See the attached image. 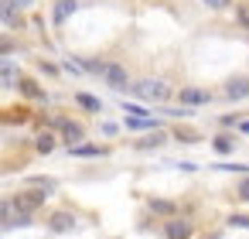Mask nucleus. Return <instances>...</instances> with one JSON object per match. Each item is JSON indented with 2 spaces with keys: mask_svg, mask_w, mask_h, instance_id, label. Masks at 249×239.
<instances>
[{
  "mask_svg": "<svg viewBox=\"0 0 249 239\" xmlns=\"http://www.w3.org/2000/svg\"><path fill=\"white\" fill-rule=\"evenodd\" d=\"M147 205H150V212H154V215H164V219H174V212H178V205H174V202H167V198H150Z\"/></svg>",
  "mask_w": 249,
  "mask_h": 239,
  "instance_id": "nucleus-19",
  "label": "nucleus"
},
{
  "mask_svg": "<svg viewBox=\"0 0 249 239\" xmlns=\"http://www.w3.org/2000/svg\"><path fill=\"white\" fill-rule=\"evenodd\" d=\"M52 127L62 133V140L69 144V147H79V144H86V127L79 123V120H69V116H55L52 120Z\"/></svg>",
  "mask_w": 249,
  "mask_h": 239,
  "instance_id": "nucleus-3",
  "label": "nucleus"
},
{
  "mask_svg": "<svg viewBox=\"0 0 249 239\" xmlns=\"http://www.w3.org/2000/svg\"><path fill=\"white\" fill-rule=\"evenodd\" d=\"M235 21H239L242 31H249V4H246V0H242V4H235Z\"/></svg>",
  "mask_w": 249,
  "mask_h": 239,
  "instance_id": "nucleus-25",
  "label": "nucleus"
},
{
  "mask_svg": "<svg viewBox=\"0 0 249 239\" xmlns=\"http://www.w3.org/2000/svg\"><path fill=\"white\" fill-rule=\"evenodd\" d=\"M14 52H18V41L11 35H0V58H11Z\"/></svg>",
  "mask_w": 249,
  "mask_h": 239,
  "instance_id": "nucleus-24",
  "label": "nucleus"
},
{
  "mask_svg": "<svg viewBox=\"0 0 249 239\" xmlns=\"http://www.w3.org/2000/svg\"><path fill=\"white\" fill-rule=\"evenodd\" d=\"M45 198H48V191H41V188H21L11 202H14V212H21V215H35V212L45 205Z\"/></svg>",
  "mask_w": 249,
  "mask_h": 239,
  "instance_id": "nucleus-2",
  "label": "nucleus"
},
{
  "mask_svg": "<svg viewBox=\"0 0 249 239\" xmlns=\"http://www.w3.org/2000/svg\"><path fill=\"white\" fill-rule=\"evenodd\" d=\"M48 229L52 232H69V229H75V215L72 212H52L48 215Z\"/></svg>",
  "mask_w": 249,
  "mask_h": 239,
  "instance_id": "nucleus-13",
  "label": "nucleus"
},
{
  "mask_svg": "<svg viewBox=\"0 0 249 239\" xmlns=\"http://www.w3.org/2000/svg\"><path fill=\"white\" fill-rule=\"evenodd\" d=\"M235 198H239V202H249V174L239 181V188H235Z\"/></svg>",
  "mask_w": 249,
  "mask_h": 239,
  "instance_id": "nucleus-27",
  "label": "nucleus"
},
{
  "mask_svg": "<svg viewBox=\"0 0 249 239\" xmlns=\"http://www.w3.org/2000/svg\"><path fill=\"white\" fill-rule=\"evenodd\" d=\"M55 147H58V137H55L52 130H41V133L35 137V150H38V154H52Z\"/></svg>",
  "mask_w": 249,
  "mask_h": 239,
  "instance_id": "nucleus-15",
  "label": "nucleus"
},
{
  "mask_svg": "<svg viewBox=\"0 0 249 239\" xmlns=\"http://www.w3.org/2000/svg\"><path fill=\"white\" fill-rule=\"evenodd\" d=\"M167 137H171L167 130H150V133H143L140 140H133V147H137V150H157V147L167 144Z\"/></svg>",
  "mask_w": 249,
  "mask_h": 239,
  "instance_id": "nucleus-11",
  "label": "nucleus"
},
{
  "mask_svg": "<svg viewBox=\"0 0 249 239\" xmlns=\"http://www.w3.org/2000/svg\"><path fill=\"white\" fill-rule=\"evenodd\" d=\"M201 4H205V7H212V11H225L232 0H201Z\"/></svg>",
  "mask_w": 249,
  "mask_h": 239,
  "instance_id": "nucleus-28",
  "label": "nucleus"
},
{
  "mask_svg": "<svg viewBox=\"0 0 249 239\" xmlns=\"http://www.w3.org/2000/svg\"><path fill=\"white\" fill-rule=\"evenodd\" d=\"M225 99H232V103L249 99V79H246V75H232V79L225 82Z\"/></svg>",
  "mask_w": 249,
  "mask_h": 239,
  "instance_id": "nucleus-10",
  "label": "nucleus"
},
{
  "mask_svg": "<svg viewBox=\"0 0 249 239\" xmlns=\"http://www.w3.org/2000/svg\"><path fill=\"white\" fill-rule=\"evenodd\" d=\"M14 202L11 198H0V229H11V222H14Z\"/></svg>",
  "mask_w": 249,
  "mask_h": 239,
  "instance_id": "nucleus-22",
  "label": "nucleus"
},
{
  "mask_svg": "<svg viewBox=\"0 0 249 239\" xmlns=\"http://www.w3.org/2000/svg\"><path fill=\"white\" fill-rule=\"evenodd\" d=\"M21 0H0V21L7 28H24V14H21Z\"/></svg>",
  "mask_w": 249,
  "mask_h": 239,
  "instance_id": "nucleus-5",
  "label": "nucleus"
},
{
  "mask_svg": "<svg viewBox=\"0 0 249 239\" xmlns=\"http://www.w3.org/2000/svg\"><path fill=\"white\" fill-rule=\"evenodd\" d=\"M235 144H239V140H235L232 133H218V137L212 140V147H215V154H232V150H235Z\"/></svg>",
  "mask_w": 249,
  "mask_h": 239,
  "instance_id": "nucleus-20",
  "label": "nucleus"
},
{
  "mask_svg": "<svg viewBox=\"0 0 249 239\" xmlns=\"http://www.w3.org/2000/svg\"><path fill=\"white\" fill-rule=\"evenodd\" d=\"M178 99H181L184 110H191V106H205V103H212V92H208V89H198V86H184V89L178 92Z\"/></svg>",
  "mask_w": 249,
  "mask_h": 239,
  "instance_id": "nucleus-7",
  "label": "nucleus"
},
{
  "mask_svg": "<svg viewBox=\"0 0 249 239\" xmlns=\"http://www.w3.org/2000/svg\"><path fill=\"white\" fill-rule=\"evenodd\" d=\"M126 130H160V123L154 116H126Z\"/></svg>",
  "mask_w": 249,
  "mask_h": 239,
  "instance_id": "nucleus-18",
  "label": "nucleus"
},
{
  "mask_svg": "<svg viewBox=\"0 0 249 239\" xmlns=\"http://www.w3.org/2000/svg\"><path fill=\"white\" fill-rule=\"evenodd\" d=\"M75 106H82L86 113H103V99H96L92 92H75Z\"/></svg>",
  "mask_w": 249,
  "mask_h": 239,
  "instance_id": "nucleus-17",
  "label": "nucleus"
},
{
  "mask_svg": "<svg viewBox=\"0 0 249 239\" xmlns=\"http://www.w3.org/2000/svg\"><path fill=\"white\" fill-rule=\"evenodd\" d=\"M0 120H4V123H28L31 120V110L28 106H11V110L0 113Z\"/></svg>",
  "mask_w": 249,
  "mask_h": 239,
  "instance_id": "nucleus-16",
  "label": "nucleus"
},
{
  "mask_svg": "<svg viewBox=\"0 0 249 239\" xmlns=\"http://www.w3.org/2000/svg\"><path fill=\"white\" fill-rule=\"evenodd\" d=\"M229 225H235V229H249V215L235 212V215H229Z\"/></svg>",
  "mask_w": 249,
  "mask_h": 239,
  "instance_id": "nucleus-26",
  "label": "nucleus"
},
{
  "mask_svg": "<svg viewBox=\"0 0 249 239\" xmlns=\"http://www.w3.org/2000/svg\"><path fill=\"white\" fill-rule=\"evenodd\" d=\"M130 92H133L137 99H147V103H167L171 86H167L164 79H140V82H133Z\"/></svg>",
  "mask_w": 249,
  "mask_h": 239,
  "instance_id": "nucleus-1",
  "label": "nucleus"
},
{
  "mask_svg": "<svg viewBox=\"0 0 249 239\" xmlns=\"http://www.w3.org/2000/svg\"><path fill=\"white\" fill-rule=\"evenodd\" d=\"M171 137H174V140H181V144H198V140H201L195 127H174V130H171Z\"/></svg>",
  "mask_w": 249,
  "mask_h": 239,
  "instance_id": "nucleus-23",
  "label": "nucleus"
},
{
  "mask_svg": "<svg viewBox=\"0 0 249 239\" xmlns=\"http://www.w3.org/2000/svg\"><path fill=\"white\" fill-rule=\"evenodd\" d=\"M103 82H106L109 89H116V92H130V89H133L130 72H126L120 62H106V69H103Z\"/></svg>",
  "mask_w": 249,
  "mask_h": 239,
  "instance_id": "nucleus-4",
  "label": "nucleus"
},
{
  "mask_svg": "<svg viewBox=\"0 0 249 239\" xmlns=\"http://www.w3.org/2000/svg\"><path fill=\"white\" fill-rule=\"evenodd\" d=\"M18 92L24 96V99H38V103H45L48 99V92L38 86V79H31V75H21L18 79Z\"/></svg>",
  "mask_w": 249,
  "mask_h": 239,
  "instance_id": "nucleus-9",
  "label": "nucleus"
},
{
  "mask_svg": "<svg viewBox=\"0 0 249 239\" xmlns=\"http://www.w3.org/2000/svg\"><path fill=\"white\" fill-rule=\"evenodd\" d=\"M69 154L72 157H106L109 147H103V144H79V147H69Z\"/></svg>",
  "mask_w": 249,
  "mask_h": 239,
  "instance_id": "nucleus-14",
  "label": "nucleus"
},
{
  "mask_svg": "<svg viewBox=\"0 0 249 239\" xmlns=\"http://www.w3.org/2000/svg\"><path fill=\"white\" fill-rule=\"evenodd\" d=\"M239 133H249V120H239Z\"/></svg>",
  "mask_w": 249,
  "mask_h": 239,
  "instance_id": "nucleus-31",
  "label": "nucleus"
},
{
  "mask_svg": "<svg viewBox=\"0 0 249 239\" xmlns=\"http://www.w3.org/2000/svg\"><path fill=\"white\" fill-rule=\"evenodd\" d=\"M24 188H41V191H48V195H52V191L58 188V181H55V178H45V174H35V178H28V181H24Z\"/></svg>",
  "mask_w": 249,
  "mask_h": 239,
  "instance_id": "nucleus-21",
  "label": "nucleus"
},
{
  "mask_svg": "<svg viewBox=\"0 0 249 239\" xmlns=\"http://www.w3.org/2000/svg\"><path fill=\"white\" fill-rule=\"evenodd\" d=\"M116 130H120V127H116V123H103V133H106V137H113V133H116Z\"/></svg>",
  "mask_w": 249,
  "mask_h": 239,
  "instance_id": "nucleus-30",
  "label": "nucleus"
},
{
  "mask_svg": "<svg viewBox=\"0 0 249 239\" xmlns=\"http://www.w3.org/2000/svg\"><path fill=\"white\" fill-rule=\"evenodd\" d=\"M24 72L18 69V62L14 58H0V86L4 89H18V79H21Z\"/></svg>",
  "mask_w": 249,
  "mask_h": 239,
  "instance_id": "nucleus-8",
  "label": "nucleus"
},
{
  "mask_svg": "<svg viewBox=\"0 0 249 239\" xmlns=\"http://www.w3.org/2000/svg\"><path fill=\"white\" fill-rule=\"evenodd\" d=\"M75 11H79V0H55V7H52V21H55V24H65Z\"/></svg>",
  "mask_w": 249,
  "mask_h": 239,
  "instance_id": "nucleus-12",
  "label": "nucleus"
},
{
  "mask_svg": "<svg viewBox=\"0 0 249 239\" xmlns=\"http://www.w3.org/2000/svg\"><path fill=\"white\" fill-rule=\"evenodd\" d=\"M38 69H41L45 75H58V65H52V62H45V58L38 62Z\"/></svg>",
  "mask_w": 249,
  "mask_h": 239,
  "instance_id": "nucleus-29",
  "label": "nucleus"
},
{
  "mask_svg": "<svg viewBox=\"0 0 249 239\" xmlns=\"http://www.w3.org/2000/svg\"><path fill=\"white\" fill-rule=\"evenodd\" d=\"M191 236H195V225H191L188 219L174 215V219L164 222V239H191Z\"/></svg>",
  "mask_w": 249,
  "mask_h": 239,
  "instance_id": "nucleus-6",
  "label": "nucleus"
}]
</instances>
